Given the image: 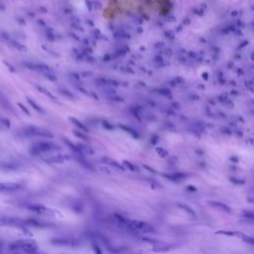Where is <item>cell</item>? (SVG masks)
I'll return each mask as SVG.
<instances>
[{
    "label": "cell",
    "mask_w": 254,
    "mask_h": 254,
    "mask_svg": "<svg viewBox=\"0 0 254 254\" xmlns=\"http://www.w3.org/2000/svg\"><path fill=\"white\" fill-rule=\"evenodd\" d=\"M92 248H94L95 254H102V250L101 249V247L98 246V244L96 242H92Z\"/></svg>",
    "instance_id": "e0dca14e"
},
{
    "label": "cell",
    "mask_w": 254,
    "mask_h": 254,
    "mask_svg": "<svg viewBox=\"0 0 254 254\" xmlns=\"http://www.w3.org/2000/svg\"><path fill=\"white\" fill-rule=\"evenodd\" d=\"M28 101H29V103H30L31 105H33V106H34V108H35L36 110H38V111H40V112H43L42 108H41V107L39 106L38 104H37V103H35V102H34L33 101H31L30 98H28Z\"/></svg>",
    "instance_id": "ac0fdd59"
},
{
    "label": "cell",
    "mask_w": 254,
    "mask_h": 254,
    "mask_svg": "<svg viewBox=\"0 0 254 254\" xmlns=\"http://www.w3.org/2000/svg\"><path fill=\"white\" fill-rule=\"evenodd\" d=\"M27 207H28V209L31 210V212L36 213L38 214H46V213H48L50 212L49 209H47L45 206L40 205V203H34V205L28 206Z\"/></svg>",
    "instance_id": "8992f818"
},
{
    "label": "cell",
    "mask_w": 254,
    "mask_h": 254,
    "mask_svg": "<svg viewBox=\"0 0 254 254\" xmlns=\"http://www.w3.org/2000/svg\"><path fill=\"white\" fill-rule=\"evenodd\" d=\"M51 243L56 244V245H60V246H73V247H76V246H78L81 244L80 240H78L77 238H74V237L53 238V239H51Z\"/></svg>",
    "instance_id": "277c9868"
},
{
    "label": "cell",
    "mask_w": 254,
    "mask_h": 254,
    "mask_svg": "<svg viewBox=\"0 0 254 254\" xmlns=\"http://www.w3.org/2000/svg\"><path fill=\"white\" fill-rule=\"evenodd\" d=\"M187 190H189L190 192H196V188L193 187V186H188V187H187Z\"/></svg>",
    "instance_id": "7402d4cb"
},
{
    "label": "cell",
    "mask_w": 254,
    "mask_h": 254,
    "mask_svg": "<svg viewBox=\"0 0 254 254\" xmlns=\"http://www.w3.org/2000/svg\"><path fill=\"white\" fill-rule=\"evenodd\" d=\"M0 226H1V223H0Z\"/></svg>",
    "instance_id": "d4e9b609"
},
{
    "label": "cell",
    "mask_w": 254,
    "mask_h": 254,
    "mask_svg": "<svg viewBox=\"0 0 254 254\" xmlns=\"http://www.w3.org/2000/svg\"><path fill=\"white\" fill-rule=\"evenodd\" d=\"M230 180L235 182V184H243V181H240V180H235V179H233V178H231Z\"/></svg>",
    "instance_id": "603a6c76"
},
{
    "label": "cell",
    "mask_w": 254,
    "mask_h": 254,
    "mask_svg": "<svg viewBox=\"0 0 254 254\" xmlns=\"http://www.w3.org/2000/svg\"><path fill=\"white\" fill-rule=\"evenodd\" d=\"M170 247H167V246H159V247H155L154 250L155 251H167V250H169Z\"/></svg>",
    "instance_id": "ffe728a7"
},
{
    "label": "cell",
    "mask_w": 254,
    "mask_h": 254,
    "mask_svg": "<svg viewBox=\"0 0 254 254\" xmlns=\"http://www.w3.org/2000/svg\"><path fill=\"white\" fill-rule=\"evenodd\" d=\"M164 177L167 178L168 180H170L172 182H180L181 180H183V179L187 178V175L185 174H182V173H174V174H164L163 175Z\"/></svg>",
    "instance_id": "ba28073f"
},
{
    "label": "cell",
    "mask_w": 254,
    "mask_h": 254,
    "mask_svg": "<svg viewBox=\"0 0 254 254\" xmlns=\"http://www.w3.org/2000/svg\"><path fill=\"white\" fill-rule=\"evenodd\" d=\"M123 225H125L128 229L136 230V231H143V232H155V229L152 225H150L147 223L140 220H126Z\"/></svg>",
    "instance_id": "7a4b0ae2"
},
{
    "label": "cell",
    "mask_w": 254,
    "mask_h": 254,
    "mask_svg": "<svg viewBox=\"0 0 254 254\" xmlns=\"http://www.w3.org/2000/svg\"><path fill=\"white\" fill-rule=\"evenodd\" d=\"M243 216L249 217L250 219H253V213L252 212H244V213H243Z\"/></svg>",
    "instance_id": "44dd1931"
},
{
    "label": "cell",
    "mask_w": 254,
    "mask_h": 254,
    "mask_svg": "<svg viewBox=\"0 0 254 254\" xmlns=\"http://www.w3.org/2000/svg\"><path fill=\"white\" fill-rule=\"evenodd\" d=\"M15 254H17V253H15Z\"/></svg>",
    "instance_id": "484cf974"
},
{
    "label": "cell",
    "mask_w": 254,
    "mask_h": 254,
    "mask_svg": "<svg viewBox=\"0 0 254 254\" xmlns=\"http://www.w3.org/2000/svg\"><path fill=\"white\" fill-rule=\"evenodd\" d=\"M71 120L73 121V122H74V124H76L77 126H78V127H80L81 130H84V131H87V128H85V127L84 126L83 124H81V122H80V121H78V120H77L76 118H71Z\"/></svg>",
    "instance_id": "2e32d148"
},
{
    "label": "cell",
    "mask_w": 254,
    "mask_h": 254,
    "mask_svg": "<svg viewBox=\"0 0 254 254\" xmlns=\"http://www.w3.org/2000/svg\"><path fill=\"white\" fill-rule=\"evenodd\" d=\"M209 205H210L213 207H216V209H219L221 210H223V212H226V213H230L231 209L230 207L228 206L227 205H225L223 203H220V202H214V201H209Z\"/></svg>",
    "instance_id": "9c48e42d"
},
{
    "label": "cell",
    "mask_w": 254,
    "mask_h": 254,
    "mask_svg": "<svg viewBox=\"0 0 254 254\" xmlns=\"http://www.w3.org/2000/svg\"><path fill=\"white\" fill-rule=\"evenodd\" d=\"M59 149V147L53 143L50 142H39L37 144L33 145V147L31 148V153L33 154H42L46 152L53 151V150Z\"/></svg>",
    "instance_id": "3957f363"
},
{
    "label": "cell",
    "mask_w": 254,
    "mask_h": 254,
    "mask_svg": "<svg viewBox=\"0 0 254 254\" xmlns=\"http://www.w3.org/2000/svg\"><path fill=\"white\" fill-rule=\"evenodd\" d=\"M102 162H104L106 164H108V165H111L112 167L114 168H117V169H120V170H124V168L120 165L119 163H117L116 161H114V160H111V159H109V158H102Z\"/></svg>",
    "instance_id": "8fae6325"
},
{
    "label": "cell",
    "mask_w": 254,
    "mask_h": 254,
    "mask_svg": "<svg viewBox=\"0 0 254 254\" xmlns=\"http://www.w3.org/2000/svg\"><path fill=\"white\" fill-rule=\"evenodd\" d=\"M19 106H20V107H21V108H22V109H23V110H24V111H25V112H26L27 114H29V111H28V110H27L26 108H25V106H24L23 104H21V103H19Z\"/></svg>",
    "instance_id": "cb8c5ba5"
},
{
    "label": "cell",
    "mask_w": 254,
    "mask_h": 254,
    "mask_svg": "<svg viewBox=\"0 0 254 254\" xmlns=\"http://www.w3.org/2000/svg\"><path fill=\"white\" fill-rule=\"evenodd\" d=\"M241 237H242L243 240H244L245 242L249 243V244L252 245L253 243H254V238H253L252 236H248V235H242V234H241Z\"/></svg>",
    "instance_id": "9a60e30c"
},
{
    "label": "cell",
    "mask_w": 254,
    "mask_h": 254,
    "mask_svg": "<svg viewBox=\"0 0 254 254\" xmlns=\"http://www.w3.org/2000/svg\"><path fill=\"white\" fill-rule=\"evenodd\" d=\"M124 165L126 166L129 170L133 171V172H134V171H138V170H139L138 168H137V166L134 165V164L130 163V162H128V161H125V162H124Z\"/></svg>",
    "instance_id": "4fadbf2b"
},
{
    "label": "cell",
    "mask_w": 254,
    "mask_h": 254,
    "mask_svg": "<svg viewBox=\"0 0 254 254\" xmlns=\"http://www.w3.org/2000/svg\"><path fill=\"white\" fill-rule=\"evenodd\" d=\"M20 188L19 184L16 183H0V193L3 192H13Z\"/></svg>",
    "instance_id": "52a82bcc"
},
{
    "label": "cell",
    "mask_w": 254,
    "mask_h": 254,
    "mask_svg": "<svg viewBox=\"0 0 254 254\" xmlns=\"http://www.w3.org/2000/svg\"><path fill=\"white\" fill-rule=\"evenodd\" d=\"M26 134L28 135H32V136H38V137H46V138H52L53 134L50 133L49 131L41 129L39 127H35V126H30L26 129Z\"/></svg>",
    "instance_id": "5b68a950"
},
{
    "label": "cell",
    "mask_w": 254,
    "mask_h": 254,
    "mask_svg": "<svg viewBox=\"0 0 254 254\" xmlns=\"http://www.w3.org/2000/svg\"><path fill=\"white\" fill-rule=\"evenodd\" d=\"M11 250H21L27 254H35L38 250L37 243L30 239H20L10 244Z\"/></svg>",
    "instance_id": "6da1fadb"
},
{
    "label": "cell",
    "mask_w": 254,
    "mask_h": 254,
    "mask_svg": "<svg viewBox=\"0 0 254 254\" xmlns=\"http://www.w3.org/2000/svg\"><path fill=\"white\" fill-rule=\"evenodd\" d=\"M156 151H157V153H158L161 157H166L168 155V152L165 151V150L162 149V148H157Z\"/></svg>",
    "instance_id": "d6986e66"
},
{
    "label": "cell",
    "mask_w": 254,
    "mask_h": 254,
    "mask_svg": "<svg viewBox=\"0 0 254 254\" xmlns=\"http://www.w3.org/2000/svg\"><path fill=\"white\" fill-rule=\"evenodd\" d=\"M67 156H54L51 158H48L46 160V162L48 163H63L64 161L67 160Z\"/></svg>",
    "instance_id": "30bf717a"
},
{
    "label": "cell",
    "mask_w": 254,
    "mask_h": 254,
    "mask_svg": "<svg viewBox=\"0 0 254 254\" xmlns=\"http://www.w3.org/2000/svg\"><path fill=\"white\" fill-rule=\"evenodd\" d=\"M217 233H220V234H225V235H228V236H233V235H241V233H237V232H234V231H225V230H223V231H219Z\"/></svg>",
    "instance_id": "5bb4252c"
},
{
    "label": "cell",
    "mask_w": 254,
    "mask_h": 254,
    "mask_svg": "<svg viewBox=\"0 0 254 254\" xmlns=\"http://www.w3.org/2000/svg\"><path fill=\"white\" fill-rule=\"evenodd\" d=\"M178 206H180L181 209H185L186 212H187V213H188L189 214H191V216H196V213H195L194 210H193V209H191V207H190V206H188L187 205H184V203H179Z\"/></svg>",
    "instance_id": "7c38bea8"
}]
</instances>
